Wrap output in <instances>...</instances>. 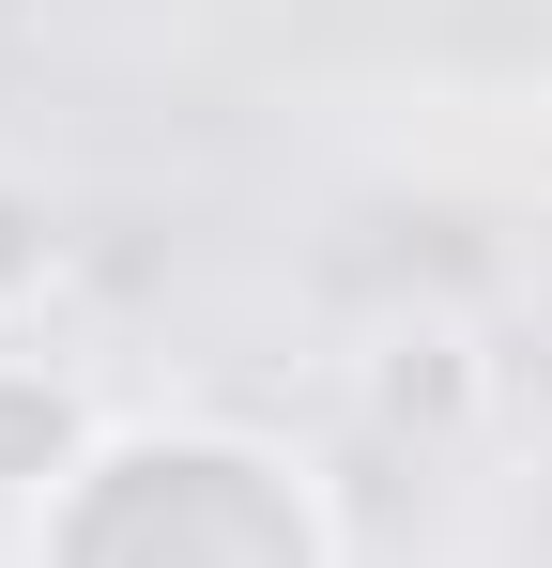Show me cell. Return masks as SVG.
Masks as SVG:
<instances>
[{"label":"cell","mask_w":552,"mask_h":568,"mask_svg":"<svg viewBox=\"0 0 552 568\" xmlns=\"http://www.w3.org/2000/svg\"><path fill=\"white\" fill-rule=\"evenodd\" d=\"M62 277H78V215H62V185H47V170H0V338H31Z\"/></svg>","instance_id":"3957f363"},{"label":"cell","mask_w":552,"mask_h":568,"mask_svg":"<svg viewBox=\"0 0 552 568\" xmlns=\"http://www.w3.org/2000/svg\"><path fill=\"white\" fill-rule=\"evenodd\" d=\"M354 399L384 446H415V462H446V446H476L491 430V338L460 323V307H384L354 354Z\"/></svg>","instance_id":"6da1fadb"},{"label":"cell","mask_w":552,"mask_h":568,"mask_svg":"<svg viewBox=\"0 0 552 568\" xmlns=\"http://www.w3.org/2000/svg\"><path fill=\"white\" fill-rule=\"evenodd\" d=\"M92 462H108V399L31 338H0V491H78Z\"/></svg>","instance_id":"7a4b0ae2"}]
</instances>
